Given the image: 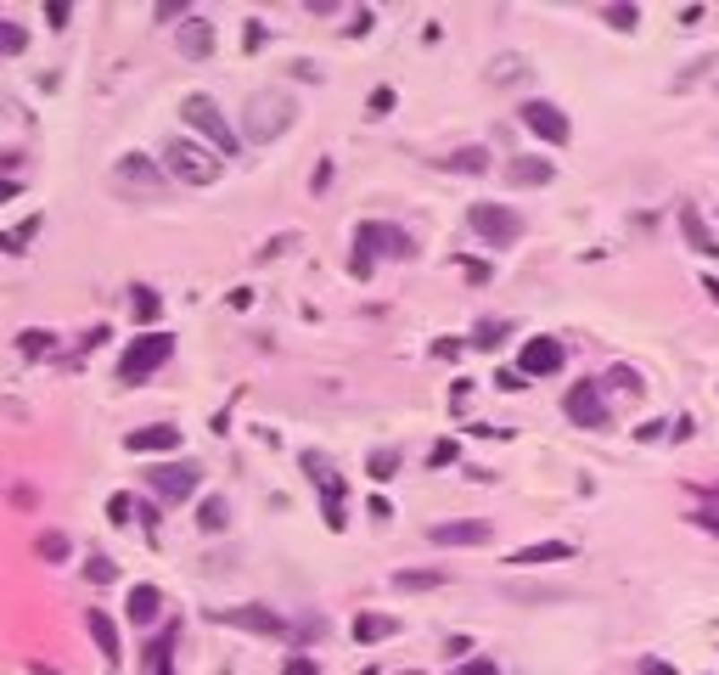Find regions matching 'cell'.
<instances>
[{
    "label": "cell",
    "mask_w": 719,
    "mask_h": 675,
    "mask_svg": "<svg viewBox=\"0 0 719 675\" xmlns=\"http://www.w3.org/2000/svg\"><path fill=\"white\" fill-rule=\"evenodd\" d=\"M68 17H74V6H68V0H51V6H46V23H51V29H62Z\"/></svg>",
    "instance_id": "cell-37"
},
{
    "label": "cell",
    "mask_w": 719,
    "mask_h": 675,
    "mask_svg": "<svg viewBox=\"0 0 719 675\" xmlns=\"http://www.w3.org/2000/svg\"><path fill=\"white\" fill-rule=\"evenodd\" d=\"M0 113H6V108H0Z\"/></svg>",
    "instance_id": "cell-46"
},
{
    "label": "cell",
    "mask_w": 719,
    "mask_h": 675,
    "mask_svg": "<svg viewBox=\"0 0 719 675\" xmlns=\"http://www.w3.org/2000/svg\"><path fill=\"white\" fill-rule=\"evenodd\" d=\"M23 46H29V34L17 29L12 17H0V51H6V57H17V51H23Z\"/></svg>",
    "instance_id": "cell-30"
},
{
    "label": "cell",
    "mask_w": 719,
    "mask_h": 675,
    "mask_svg": "<svg viewBox=\"0 0 719 675\" xmlns=\"http://www.w3.org/2000/svg\"><path fill=\"white\" fill-rule=\"evenodd\" d=\"M34 552L46 557V563H68V557H74V540L62 535V530H46V535L34 540Z\"/></svg>",
    "instance_id": "cell-25"
},
{
    "label": "cell",
    "mask_w": 719,
    "mask_h": 675,
    "mask_svg": "<svg viewBox=\"0 0 719 675\" xmlns=\"http://www.w3.org/2000/svg\"><path fill=\"white\" fill-rule=\"evenodd\" d=\"M467 225H472L489 248H512V242L523 237V215H517V208H506V203H472V208H467Z\"/></svg>",
    "instance_id": "cell-7"
},
{
    "label": "cell",
    "mask_w": 719,
    "mask_h": 675,
    "mask_svg": "<svg viewBox=\"0 0 719 675\" xmlns=\"http://www.w3.org/2000/svg\"><path fill=\"white\" fill-rule=\"evenodd\" d=\"M641 675H674V670H669L663 659H641Z\"/></svg>",
    "instance_id": "cell-45"
},
{
    "label": "cell",
    "mask_w": 719,
    "mask_h": 675,
    "mask_svg": "<svg viewBox=\"0 0 719 675\" xmlns=\"http://www.w3.org/2000/svg\"><path fill=\"white\" fill-rule=\"evenodd\" d=\"M557 163L551 158H512L506 163V186H551Z\"/></svg>",
    "instance_id": "cell-15"
},
{
    "label": "cell",
    "mask_w": 719,
    "mask_h": 675,
    "mask_svg": "<svg viewBox=\"0 0 719 675\" xmlns=\"http://www.w3.org/2000/svg\"><path fill=\"white\" fill-rule=\"evenodd\" d=\"M602 23H612V29H636L641 12H636V6H602Z\"/></svg>",
    "instance_id": "cell-32"
},
{
    "label": "cell",
    "mask_w": 719,
    "mask_h": 675,
    "mask_svg": "<svg viewBox=\"0 0 719 675\" xmlns=\"http://www.w3.org/2000/svg\"><path fill=\"white\" fill-rule=\"evenodd\" d=\"M135 321H158V310H163V299H158V293L152 287H135Z\"/></svg>",
    "instance_id": "cell-29"
},
{
    "label": "cell",
    "mask_w": 719,
    "mask_h": 675,
    "mask_svg": "<svg viewBox=\"0 0 719 675\" xmlns=\"http://www.w3.org/2000/svg\"><path fill=\"white\" fill-rule=\"evenodd\" d=\"M113 180L124 186V192H146V197H163L169 192V169L152 163V158H141V153H124L113 163Z\"/></svg>",
    "instance_id": "cell-8"
},
{
    "label": "cell",
    "mask_w": 719,
    "mask_h": 675,
    "mask_svg": "<svg viewBox=\"0 0 719 675\" xmlns=\"http://www.w3.org/2000/svg\"><path fill=\"white\" fill-rule=\"evenodd\" d=\"M680 231H686V242H691L697 253L719 259V237L708 231V220H703V208H697V203H686V208H680Z\"/></svg>",
    "instance_id": "cell-14"
},
{
    "label": "cell",
    "mask_w": 719,
    "mask_h": 675,
    "mask_svg": "<svg viewBox=\"0 0 719 675\" xmlns=\"http://www.w3.org/2000/svg\"><path fill=\"white\" fill-rule=\"evenodd\" d=\"M282 675H321V670H315V659H309V653H292V659L282 664Z\"/></svg>",
    "instance_id": "cell-36"
},
{
    "label": "cell",
    "mask_w": 719,
    "mask_h": 675,
    "mask_svg": "<svg viewBox=\"0 0 719 675\" xmlns=\"http://www.w3.org/2000/svg\"><path fill=\"white\" fill-rule=\"evenodd\" d=\"M169 355H175V338L169 332H146V338H135L130 349H124V361H118V383H146Z\"/></svg>",
    "instance_id": "cell-6"
},
{
    "label": "cell",
    "mask_w": 719,
    "mask_h": 675,
    "mask_svg": "<svg viewBox=\"0 0 719 675\" xmlns=\"http://www.w3.org/2000/svg\"><path fill=\"white\" fill-rule=\"evenodd\" d=\"M180 113H186V124H192V130H197L208 146H214L220 158H237V153H242V130H230V118L220 113L214 96H186Z\"/></svg>",
    "instance_id": "cell-4"
},
{
    "label": "cell",
    "mask_w": 719,
    "mask_h": 675,
    "mask_svg": "<svg viewBox=\"0 0 719 675\" xmlns=\"http://www.w3.org/2000/svg\"><path fill=\"white\" fill-rule=\"evenodd\" d=\"M220 625H237V630H247V636H292L287 614H276V608H264V602L225 608V614H220Z\"/></svg>",
    "instance_id": "cell-10"
},
{
    "label": "cell",
    "mask_w": 719,
    "mask_h": 675,
    "mask_svg": "<svg viewBox=\"0 0 719 675\" xmlns=\"http://www.w3.org/2000/svg\"><path fill=\"white\" fill-rule=\"evenodd\" d=\"M292 113H299V108H292L287 91H253L247 108H242V136L259 141V146H270L276 136L292 130Z\"/></svg>",
    "instance_id": "cell-1"
},
{
    "label": "cell",
    "mask_w": 719,
    "mask_h": 675,
    "mask_svg": "<svg viewBox=\"0 0 719 675\" xmlns=\"http://www.w3.org/2000/svg\"><path fill=\"white\" fill-rule=\"evenodd\" d=\"M46 349H51V332L29 327V332H23V355H46Z\"/></svg>",
    "instance_id": "cell-35"
},
{
    "label": "cell",
    "mask_w": 719,
    "mask_h": 675,
    "mask_svg": "<svg viewBox=\"0 0 719 675\" xmlns=\"http://www.w3.org/2000/svg\"><path fill=\"white\" fill-rule=\"evenodd\" d=\"M394 108V91H388V84H383V91H371V118H383Z\"/></svg>",
    "instance_id": "cell-39"
},
{
    "label": "cell",
    "mask_w": 719,
    "mask_h": 675,
    "mask_svg": "<svg viewBox=\"0 0 719 675\" xmlns=\"http://www.w3.org/2000/svg\"><path fill=\"white\" fill-rule=\"evenodd\" d=\"M84 625H91V636H96V647L108 653V664H118V625H113L108 614H101V608H91V619H84Z\"/></svg>",
    "instance_id": "cell-24"
},
{
    "label": "cell",
    "mask_w": 719,
    "mask_h": 675,
    "mask_svg": "<svg viewBox=\"0 0 719 675\" xmlns=\"http://www.w3.org/2000/svg\"><path fill=\"white\" fill-rule=\"evenodd\" d=\"M562 411H567V422H579V428H590V434H607L612 428V406H607V394H602L596 377H585V383L567 389L562 394Z\"/></svg>",
    "instance_id": "cell-5"
},
{
    "label": "cell",
    "mask_w": 719,
    "mask_h": 675,
    "mask_svg": "<svg viewBox=\"0 0 719 675\" xmlns=\"http://www.w3.org/2000/svg\"><path fill=\"white\" fill-rule=\"evenodd\" d=\"M17 192H23V180H12V175H0V203H12Z\"/></svg>",
    "instance_id": "cell-43"
},
{
    "label": "cell",
    "mask_w": 719,
    "mask_h": 675,
    "mask_svg": "<svg viewBox=\"0 0 719 675\" xmlns=\"http://www.w3.org/2000/svg\"><path fill=\"white\" fill-rule=\"evenodd\" d=\"M394 630H399L394 614H360V619H354V642H388Z\"/></svg>",
    "instance_id": "cell-23"
},
{
    "label": "cell",
    "mask_w": 719,
    "mask_h": 675,
    "mask_svg": "<svg viewBox=\"0 0 719 675\" xmlns=\"http://www.w3.org/2000/svg\"><path fill=\"white\" fill-rule=\"evenodd\" d=\"M124 614H130V625H158V614H163V591H158V585H130V602H124Z\"/></svg>",
    "instance_id": "cell-16"
},
{
    "label": "cell",
    "mask_w": 719,
    "mask_h": 675,
    "mask_svg": "<svg viewBox=\"0 0 719 675\" xmlns=\"http://www.w3.org/2000/svg\"><path fill=\"white\" fill-rule=\"evenodd\" d=\"M523 124L534 130L540 141H551V146H567V136H574V124H567V113L557 108V101H523Z\"/></svg>",
    "instance_id": "cell-11"
},
{
    "label": "cell",
    "mask_w": 719,
    "mask_h": 675,
    "mask_svg": "<svg viewBox=\"0 0 719 675\" xmlns=\"http://www.w3.org/2000/svg\"><path fill=\"white\" fill-rule=\"evenodd\" d=\"M455 675H500V670H495V659H472V664H461Z\"/></svg>",
    "instance_id": "cell-42"
},
{
    "label": "cell",
    "mask_w": 719,
    "mask_h": 675,
    "mask_svg": "<svg viewBox=\"0 0 719 675\" xmlns=\"http://www.w3.org/2000/svg\"><path fill=\"white\" fill-rule=\"evenodd\" d=\"M517 372L523 377H551V372H562V344H557V338H528L523 355H517Z\"/></svg>",
    "instance_id": "cell-12"
},
{
    "label": "cell",
    "mask_w": 719,
    "mask_h": 675,
    "mask_svg": "<svg viewBox=\"0 0 719 675\" xmlns=\"http://www.w3.org/2000/svg\"><path fill=\"white\" fill-rule=\"evenodd\" d=\"M691 523H697L703 535H714V540H719V513H714V506H697V513H691Z\"/></svg>",
    "instance_id": "cell-34"
},
{
    "label": "cell",
    "mask_w": 719,
    "mask_h": 675,
    "mask_svg": "<svg viewBox=\"0 0 719 675\" xmlns=\"http://www.w3.org/2000/svg\"><path fill=\"white\" fill-rule=\"evenodd\" d=\"M130 506H135L130 495H113V501H108V513H113V523H130Z\"/></svg>",
    "instance_id": "cell-40"
},
{
    "label": "cell",
    "mask_w": 719,
    "mask_h": 675,
    "mask_svg": "<svg viewBox=\"0 0 719 675\" xmlns=\"http://www.w3.org/2000/svg\"><path fill=\"white\" fill-rule=\"evenodd\" d=\"M394 585L399 591H433V585H444V568H399Z\"/></svg>",
    "instance_id": "cell-26"
},
{
    "label": "cell",
    "mask_w": 719,
    "mask_h": 675,
    "mask_svg": "<svg viewBox=\"0 0 719 675\" xmlns=\"http://www.w3.org/2000/svg\"><path fill=\"white\" fill-rule=\"evenodd\" d=\"M146 484H152V495H158V501L175 506V501H192V495H197L203 468H197V461H163V468L146 473Z\"/></svg>",
    "instance_id": "cell-9"
},
{
    "label": "cell",
    "mask_w": 719,
    "mask_h": 675,
    "mask_svg": "<svg viewBox=\"0 0 719 675\" xmlns=\"http://www.w3.org/2000/svg\"><path fill=\"white\" fill-rule=\"evenodd\" d=\"M506 332H512L506 321H478V327H472V344H478V349H495Z\"/></svg>",
    "instance_id": "cell-31"
},
{
    "label": "cell",
    "mask_w": 719,
    "mask_h": 675,
    "mask_svg": "<svg viewBox=\"0 0 719 675\" xmlns=\"http://www.w3.org/2000/svg\"><path fill=\"white\" fill-rule=\"evenodd\" d=\"M299 636H326V619L321 614H304L299 619Z\"/></svg>",
    "instance_id": "cell-41"
},
{
    "label": "cell",
    "mask_w": 719,
    "mask_h": 675,
    "mask_svg": "<svg viewBox=\"0 0 719 675\" xmlns=\"http://www.w3.org/2000/svg\"><path fill=\"white\" fill-rule=\"evenodd\" d=\"M377 253H388V259H411L416 242H411V231H399V225H383V220H366L354 231V276H371V259Z\"/></svg>",
    "instance_id": "cell-3"
},
{
    "label": "cell",
    "mask_w": 719,
    "mask_h": 675,
    "mask_svg": "<svg viewBox=\"0 0 719 675\" xmlns=\"http://www.w3.org/2000/svg\"><path fill=\"white\" fill-rule=\"evenodd\" d=\"M444 169H461V175H483V169H489V153H483V146H461V153L444 158Z\"/></svg>",
    "instance_id": "cell-27"
},
{
    "label": "cell",
    "mask_w": 719,
    "mask_h": 675,
    "mask_svg": "<svg viewBox=\"0 0 719 675\" xmlns=\"http://www.w3.org/2000/svg\"><path fill=\"white\" fill-rule=\"evenodd\" d=\"M124 445H130V451H175V445H180V428H169V422H152V428L124 434Z\"/></svg>",
    "instance_id": "cell-19"
},
{
    "label": "cell",
    "mask_w": 719,
    "mask_h": 675,
    "mask_svg": "<svg viewBox=\"0 0 719 675\" xmlns=\"http://www.w3.org/2000/svg\"><path fill=\"white\" fill-rule=\"evenodd\" d=\"M428 461H433V468H450V461H455V445H450V439H438V445L428 451Z\"/></svg>",
    "instance_id": "cell-38"
},
{
    "label": "cell",
    "mask_w": 719,
    "mask_h": 675,
    "mask_svg": "<svg viewBox=\"0 0 719 675\" xmlns=\"http://www.w3.org/2000/svg\"><path fill=\"white\" fill-rule=\"evenodd\" d=\"M163 169H169V180H186V186H214L220 180V169L225 158L214 153V146H203L192 136H175L163 146Z\"/></svg>",
    "instance_id": "cell-2"
},
{
    "label": "cell",
    "mask_w": 719,
    "mask_h": 675,
    "mask_svg": "<svg viewBox=\"0 0 719 675\" xmlns=\"http://www.w3.org/2000/svg\"><path fill=\"white\" fill-rule=\"evenodd\" d=\"M113 574H118V568H113V563H108V557H101V552H96V557H91V563H84V580H96V585H108V580H113Z\"/></svg>",
    "instance_id": "cell-33"
},
{
    "label": "cell",
    "mask_w": 719,
    "mask_h": 675,
    "mask_svg": "<svg viewBox=\"0 0 719 675\" xmlns=\"http://www.w3.org/2000/svg\"><path fill=\"white\" fill-rule=\"evenodd\" d=\"M197 530L203 535H225L230 530V501L225 495H203L197 501Z\"/></svg>",
    "instance_id": "cell-22"
},
{
    "label": "cell",
    "mask_w": 719,
    "mask_h": 675,
    "mask_svg": "<svg viewBox=\"0 0 719 675\" xmlns=\"http://www.w3.org/2000/svg\"><path fill=\"white\" fill-rule=\"evenodd\" d=\"M366 473H371L377 484H383V478H394V473H399V451H394V445L371 451V456H366Z\"/></svg>",
    "instance_id": "cell-28"
},
{
    "label": "cell",
    "mask_w": 719,
    "mask_h": 675,
    "mask_svg": "<svg viewBox=\"0 0 719 675\" xmlns=\"http://www.w3.org/2000/svg\"><path fill=\"white\" fill-rule=\"evenodd\" d=\"M602 394H619V399H641V372L636 366H607L602 377Z\"/></svg>",
    "instance_id": "cell-21"
},
{
    "label": "cell",
    "mask_w": 719,
    "mask_h": 675,
    "mask_svg": "<svg viewBox=\"0 0 719 675\" xmlns=\"http://www.w3.org/2000/svg\"><path fill=\"white\" fill-rule=\"evenodd\" d=\"M180 51L203 62L208 51H214V23H208V17H186V29H180Z\"/></svg>",
    "instance_id": "cell-20"
},
{
    "label": "cell",
    "mask_w": 719,
    "mask_h": 675,
    "mask_svg": "<svg viewBox=\"0 0 719 675\" xmlns=\"http://www.w3.org/2000/svg\"><path fill=\"white\" fill-rule=\"evenodd\" d=\"M489 523H483V518H455V523H433V530H428V540L433 546H489Z\"/></svg>",
    "instance_id": "cell-13"
},
{
    "label": "cell",
    "mask_w": 719,
    "mask_h": 675,
    "mask_svg": "<svg viewBox=\"0 0 719 675\" xmlns=\"http://www.w3.org/2000/svg\"><path fill=\"white\" fill-rule=\"evenodd\" d=\"M17 163H23V153H0V175L17 180Z\"/></svg>",
    "instance_id": "cell-44"
},
{
    "label": "cell",
    "mask_w": 719,
    "mask_h": 675,
    "mask_svg": "<svg viewBox=\"0 0 719 675\" xmlns=\"http://www.w3.org/2000/svg\"><path fill=\"white\" fill-rule=\"evenodd\" d=\"M574 557V546L567 540H534V546H523V552H512L517 568H540V563H567Z\"/></svg>",
    "instance_id": "cell-18"
},
{
    "label": "cell",
    "mask_w": 719,
    "mask_h": 675,
    "mask_svg": "<svg viewBox=\"0 0 719 675\" xmlns=\"http://www.w3.org/2000/svg\"><path fill=\"white\" fill-rule=\"evenodd\" d=\"M146 675H175V625L158 630L152 642H146V659H141Z\"/></svg>",
    "instance_id": "cell-17"
}]
</instances>
